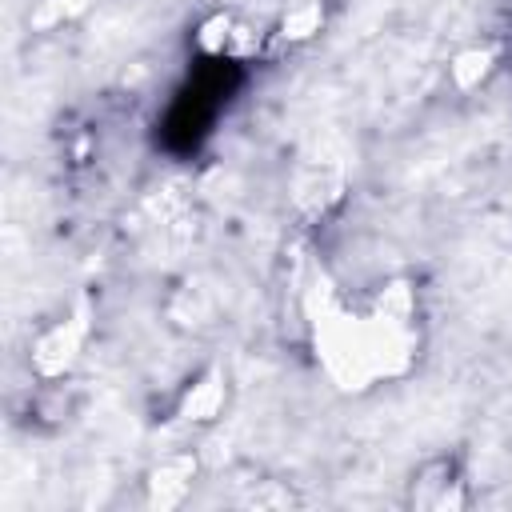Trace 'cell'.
<instances>
[{"mask_svg": "<svg viewBox=\"0 0 512 512\" xmlns=\"http://www.w3.org/2000/svg\"><path fill=\"white\" fill-rule=\"evenodd\" d=\"M496 64H500V48H492V44H472V48H464V52L452 56L448 76H452V84H456L460 92H476V88L496 72Z\"/></svg>", "mask_w": 512, "mask_h": 512, "instance_id": "9c48e42d", "label": "cell"}, {"mask_svg": "<svg viewBox=\"0 0 512 512\" xmlns=\"http://www.w3.org/2000/svg\"><path fill=\"white\" fill-rule=\"evenodd\" d=\"M408 508L420 512H460L468 508V476L460 468L456 456H428L412 468L408 476V492H404Z\"/></svg>", "mask_w": 512, "mask_h": 512, "instance_id": "5b68a950", "label": "cell"}, {"mask_svg": "<svg viewBox=\"0 0 512 512\" xmlns=\"http://www.w3.org/2000/svg\"><path fill=\"white\" fill-rule=\"evenodd\" d=\"M92 336H96V312H92V304H88V300L68 304L64 312L48 316V320L28 336V348H24L28 372H32L40 384H60V380H68V376L80 368V360H84Z\"/></svg>", "mask_w": 512, "mask_h": 512, "instance_id": "7a4b0ae2", "label": "cell"}, {"mask_svg": "<svg viewBox=\"0 0 512 512\" xmlns=\"http://www.w3.org/2000/svg\"><path fill=\"white\" fill-rule=\"evenodd\" d=\"M224 408H228V372L220 364H208L204 372H196L180 388L172 412L188 428H208V424H216L224 416Z\"/></svg>", "mask_w": 512, "mask_h": 512, "instance_id": "8992f818", "label": "cell"}, {"mask_svg": "<svg viewBox=\"0 0 512 512\" xmlns=\"http://www.w3.org/2000/svg\"><path fill=\"white\" fill-rule=\"evenodd\" d=\"M196 472H200L196 452H168V456H160L148 468V476H144V504L148 508H160V512L180 508L192 496Z\"/></svg>", "mask_w": 512, "mask_h": 512, "instance_id": "52a82bcc", "label": "cell"}, {"mask_svg": "<svg viewBox=\"0 0 512 512\" xmlns=\"http://www.w3.org/2000/svg\"><path fill=\"white\" fill-rule=\"evenodd\" d=\"M324 20H328V12L320 0H296L280 20H272V28H276L280 44H308L324 32Z\"/></svg>", "mask_w": 512, "mask_h": 512, "instance_id": "ba28073f", "label": "cell"}, {"mask_svg": "<svg viewBox=\"0 0 512 512\" xmlns=\"http://www.w3.org/2000/svg\"><path fill=\"white\" fill-rule=\"evenodd\" d=\"M348 172L336 156H304L292 172V208L304 220H324L344 204Z\"/></svg>", "mask_w": 512, "mask_h": 512, "instance_id": "277c9868", "label": "cell"}, {"mask_svg": "<svg viewBox=\"0 0 512 512\" xmlns=\"http://www.w3.org/2000/svg\"><path fill=\"white\" fill-rule=\"evenodd\" d=\"M276 28L240 12V8H212L192 24V52L208 64L244 68L272 52Z\"/></svg>", "mask_w": 512, "mask_h": 512, "instance_id": "3957f363", "label": "cell"}, {"mask_svg": "<svg viewBox=\"0 0 512 512\" xmlns=\"http://www.w3.org/2000/svg\"><path fill=\"white\" fill-rule=\"evenodd\" d=\"M304 328L324 380L352 396L404 380L424 348L420 292L408 276H388L352 296L316 276L304 292Z\"/></svg>", "mask_w": 512, "mask_h": 512, "instance_id": "6da1fadb", "label": "cell"}]
</instances>
